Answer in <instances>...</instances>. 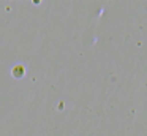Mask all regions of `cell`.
Listing matches in <instances>:
<instances>
[{
    "label": "cell",
    "instance_id": "obj_1",
    "mask_svg": "<svg viewBox=\"0 0 147 136\" xmlns=\"http://www.w3.org/2000/svg\"><path fill=\"white\" fill-rule=\"evenodd\" d=\"M24 74H26V66H24L22 63H16V65L11 68V76H13L14 79L24 78Z\"/></svg>",
    "mask_w": 147,
    "mask_h": 136
}]
</instances>
